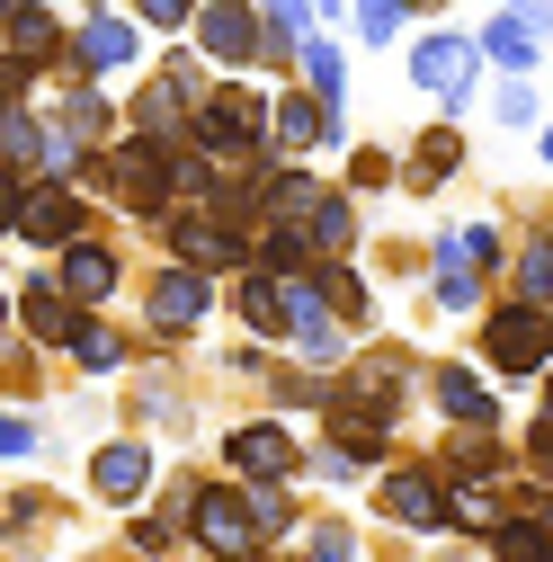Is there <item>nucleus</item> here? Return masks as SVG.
<instances>
[{"label": "nucleus", "instance_id": "1a4fd4ad", "mask_svg": "<svg viewBox=\"0 0 553 562\" xmlns=\"http://www.w3.org/2000/svg\"><path fill=\"white\" fill-rule=\"evenodd\" d=\"M196 313H205V277L196 268H161L153 277V322L161 330H196Z\"/></svg>", "mask_w": 553, "mask_h": 562}, {"label": "nucleus", "instance_id": "f257e3e1", "mask_svg": "<svg viewBox=\"0 0 553 562\" xmlns=\"http://www.w3.org/2000/svg\"><path fill=\"white\" fill-rule=\"evenodd\" d=\"M188 527H196V544L215 553V562H250V553H259V518L233 501V491H215V482L188 501Z\"/></svg>", "mask_w": 553, "mask_h": 562}, {"label": "nucleus", "instance_id": "ddd939ff", "mask_svg": "<svg viewBox=\"0 0 553 562\" xmlns=\"http://www.w3.org/2000/svg\"><path fill=\"white\" fill-rule=\"evenodd\" d=\"M19 313H27V330H36V339H54V348H72V330H81V313L63 304V286H27V295H19Z\"/></svg>", "mask_w": 553, "mask_h": 562}, {"label": "nucleus", "instance_id": "aec40b11", "mask_svg": "<svg viewBox=\"0 0 553 562\" xmlns=\"http://www.w3.org/2000/svg\"><path fill=\"white\" fill-rule=\"evenodd\" d=\"M500 562H553V527H535V518L500 527Z\"/></svg>", "mask_w": 553, "mask_h": 562}, {"label": "nucleus", "instance_id": "473e14b6", "mask_svg": "<svg viewBox=\"0 0 553 562\" xmlns=\"http://www.w3.org/2000/svg\"><path fill=\"white\" fill-rule=\"evenodd\" d=\"M313 562H358V536H349V527H321V536H313Z\"/></svg>", "mask_w": 553, "mask_h": 562}, {"label": "nucleus", "instance_id": "f704fd0d", "mask_svg": "<svg viewBox=\"0 0 553 562\" xmlns=\"http://www.w3.org/2000/svg\"><path fill=\"white\" fill-rule=\"evenodd\" d=\"M36 447V429H27V419H10V411H0V456H27Z\"/></svg>", "mask_w": 553, "mask_h": 562}, {"label": "nucleus", "instance_id": "9d476101", "mask_svg": "<svg viewBox=\"0 0 553 562\" xmlns=\"http://www.w3.org/2000/svg\"><path fill=\"white\" fill-rule=\"evenodd\" d=\"M384 509H393L402 527H438V518H447V491H438V473H393V482H384Z\"/></svg>", "mask_w": 553, "mask_h": 562}, {"label": "nucleus", "instance_id": "cd10ccee", "mask_svg": "<svg viewBox=\"0 0 553 562\" xmlns=\"http://www.w3.org/2000/svg\"><path fill=\"white\" fill-rule=\"evenodd\" d=\"M72 348H81V367H99V375L125 358V348H116V330H99V322H81V330H72Z\"/></svg>", "mask_w": 553, "mask_h": 562}, {"label": "nucleus", "instance_id": "dca6fc26", "mask_svg": "<svg viewBox=\"0 0 553 562\" xmlns=\"http://www.w3.org/2000/svg\"><path fill=\"white\" fill-rule=\"evenodd\" d=\"M81 63H90V72H125V63H134V27L125 19H90L81 27Z\"/></svg>", "mask_w": 553, "mask_h": 562}, {"label": "nucleus", "instance_id": "4be33fe9", "mask_svg": "<svg viewBox=\"0 0 553 562\" xmlns=\"http://www.w3.org/2000/svg\"><path fill=\"white\" fill-rule=\"evenodd\" d=\"M473 45H482V54H500L509 72H527V63H535V45H527V27H518V19H492V36H473Z\"/></svg>", "mask_w": 553, "mask_h": 562}, {"label": "nucleus", "instance_id": "e433bc0d", "mask_svg": "<svg viewBox=\"0 0 553 562\" xmlns=\"http://www.w3.org/2000/svg\"><path fill=\"white\" fill-rule=\"evenodd\" d=\"M535 456H544V464H553V419H544V429H535Z\"/></svg>", "mask_w": 553, "mask_h": 562}, {"label": "nucleus", "instance_id": "5701e85b", "mask_svg": "<svg viewBox=\"0 0 553 562\" xmlns=\"http://www.w3.org/2000/svg\"><path fill=\"white\" fill-rule=\"evenodd\" d=\"M402 10H410V0H358V36L366 45H393L402 36Z\"/></svg>", "mask_w": 553, "mask_h": 562}, {"label": "nucleus", "instance_id": "c9c22d12", "mask_svg": "<svg viewBox=\"0 0 553 562\" xmlns=\"http://www.w3.org/2000/svg\"><path fill=\"white\" fill-rule=\"evenodd\" d=\"M144 19L153 27H188V0H144Z\"/></svg>", "mask_w": 553, "mask_h": 562}, {"label": "nucleus", "instance_id": "6ab92c4d", "mask_svg": "<svg viewBox=\"0 0 553 562\" xmlns=\"http://www.w3.org/2000/svg\"><path fill=\"white\" fill-rule=\"evenodd\" d=\"M358 233V215H349V196H313V215H304V241H321V250H339V241H349Z\"/></svg>", "mask_w": 553, "mask_h": 562}, {"label": "nucleus", "instance_id": "f03ea898", "mask_svg": "<svg viewBox=\"0 0 553 562\" xmlns=\"http://www.w3.org/2000/svg\"><path fill=\"white\" fill-rule=\"evenodd\" d=\"M473 63H482V45H473V36L429 27V45H410V81H420L429 99H447V108H464V90H473Z\"/></svg>", "mask_w": 553, "mask_h": 562}, {"label": "nucleus", "instance_id": "bb28decb", "mask_svg": "<svg viewBox=\"0 0 553 562\" xmlns=\"http://www.w3.org/2000/svg\"><path fill=\"white\" fill-rule=\"evenodd\" d=\"M518 286H527V304H553V241H535L518 259Z\"/></svg>", "mask_w": 553, "mask_h": 562}, {"label": "nucleus", "instance_id": "0eeeda50", "mask_svg": "<svg viewBox=\"0 0 553 562\" xmlns=\"http://www.w3.org/2000/svg\"><path fill=\"white\" fill-rule=\"evenodd\" d=\"M196 36H205V54H215V63H250V54H268V36H259V19L241 10V0H215V10L196 19Z\"/></svg>", "mask_w": 553, "mask_h": 562}, {"label": "nucleus", "instance_id": "b1692460", "mask_svg": "<svg viewBox=\"0 0 553 562\" xmlns=\"http://www.w3.org/2000/svg\"><path fill=\"white\" fill-rule=\"evenodd\" d=\"M259 10L276 19V36H268V54H276V63H286V45H304V36H313V27H304V0H259Z\"/></svg>", "mask_w": 553, "mask_h": 562}, {"label": "nucleus", "instance_id": "39448f33", "mask_svg": "<svg viewBox=\"0 0 553 562\" xmlns=\"http://www.w3.org/2000/svg\"><path fill=\"white\" fill-rule=\"evenodd\" d=\"M224 464L250 473V482H276V473H295V438L276 429V419H250V429L224 438Z\"/></svg>", "mask_w": 553, "mask_h": 562}, {"label": "nucleus", "instance_id": "9b49d317", "mask_svg": "<svg viewBox=\"0 0 553 562\" xmlns=\"http://www.w3.org/2000/svg\"><path fill=\"white\" fill-rule=\"evenodd\" d=\"M0 27H10V54L27 63V72H36L45 54H54V19L36 10V0H0Z\"/></svg>", "mask_w": 553, "mask_h": 562}, {"label": "nucleus", "instance_id": "58836bf2", "mask_svg": "<svg viewBox=\"0 0 553 562\" xmlns=\"http://www.w3.org/2000/svg\"><path fill=\"white\" fill-rule=\"evenodd\" d=\"M544 161H553V134H544Z\"/></svg>", "mask_w": 553, "mask_h": 562}, {"label": "nucleus", "instance_id": "c756f323", "mask_svg": "<svg viewBox=\"0 0 553 562\" xmlns=\"http://www.w3.org/2000/svg\"><path fill=\"white\" fill-rule=\"evenodd\" d=\"M250 518H259V536H276V527L295 518V501H286V491H276V482H259V491H250Z\"/></svg>", "mask_w": 553, "mask_h": 562}, {"label": "nucleus", "instance_id": "412c9836", "mask_svg": "<svg viewBox=\"0 0 553 562\" xmlns=\"http://www.w3.org/2000/svg\"><path fill=\"white\" fill-rule=\"evenodd\" d=\"M241 313H250L268 339H286V304H276V277H250V286H241Z\"/></svg>", "mask_w": 553, "mask_h": 562}, {"label": "nucleus", "instance_id": "a878e982", "mask_svg": "<svg viewBox=\"0 0 553 562\" xmlns=\"http://www.w3.org/2000/svg\"><path fill=\"white\" fill-rule=\"evenodd\" d=\"M447 518H464V527H482V536L500 527V509H492V491H482L473 473H464V491H455V501H447Z\"/></svg>", "mask_w": 553, "mask_h": 562}, {"label": "nucleus", "instance_id": "a211bd4d", "mask_svg": "<svg viewBox=\"0 0 553 562\" xmlns=\"http://www.w3.org/2000/svg\"><path fill=\"white\" fill-rule=\"evenodd\" d=\"M438 402H447V411L464 419V429H482V419H500V402L482 393V384H473L464 367H438Z\"/></svg>", "mask_w": 553, "mask_h": 562}, {"label": "nucleus", "instance_id": "2eb2a0df", "mask_svg": "<svg viewBox=\"0 0 553 562\" xmlns=\"http://www.w3.org/2000/svg\"><path fill=\"white\" fill-rule=\"evenodd\" d=\"M268 134H276V144H330V108L321 99H286V108H268Z\"/></svg>", "mask_w": 553, "mask_h": 562}, {"label": "nucleus", "instance_id": "423d86ee", "mask_svg": "<svg viewBox=\"0 0 553 562\" xmlns=\"http://www.w3.org/2000/svg\"><path fill=\"white\" fill-rule=\"evenodd\" d=\"M108 188L134 205V215H144V205H161V196H170V161H161L153 144H125V153H108Z\"/></svg>", "mask_w": 553, "mask_h": 562}, {"label": "nucleus", "instance_id": "6e6552de", "mask_svg": "<svg viewBox=\"0 0 553 562\" xmlns=\"http://www.w3.org/2000/svg\"><path fill=\"white\" fill-rule=\"evenodd\" d=\"M19 233H27V241H45V250H72V233H81V205H72V188H27V215H19Z\"/></svg>", "mask_w": 553, "mask_h": 562}, {"label": "nucleus", "instance_id": "4c0bfd02", "mask_svg": "<svg viewBox=\"0 0 553 562\" xmlns=\"http://www.w3.org/2000/svg\"><path fill=\"white\" fill-rule=\"evenodd\" d=\"M0 330H10V304H0Z\"/></svg>", "mask_w": 553, "mask_h": 562}, {"label": "nucleus", "instance_id": "72a5a7b5", "mask_svg": "<svg viewBox=\"0 0 553 562\" xmlns=\"http://www.w3.org/2000/svg\"><path fill=\"white\" fill-rule=\"evenodd\" d=\"M438 304H455V313L473 304V268H447V277H438Z\"/></svg>", "mask_w": 553, "mask_h": 562}, {"label": "nucleus", "instance_id": "7ed1b4c3", "mask_svg": "<svg viewBox=\"0 0 553 562\" xmlns=\"http://www.w3.org/2000/svg\"><path fill=\"white\" fill-rule=\"evenodd\" d=\"M482 358H492L500 375H535V367L553 358V322H544L535 304H509V313H492V330H482Z\"/></svg>", "mask_w": 553, "mask_h": 562}, {"label": "nucleus", "instance_id": "2f4dec72", "mask_svg": "<svg viewBox=\"0 0 553 562\" xmlns=\"http://www.w3.org/2000/svg\"><path fill=\"white\" fill-rule=\"evenodd\" d=\"M455 153H464L455 134H429V144H420V179H447V170H455Z\"/></svg>", "mask_w": 553, "mask_h": 562}, {"label": "nucleus", "instance_id": "f3484780", "mask_svg": "<svg viewBox=\"0 0 553 562\" xmlns=\"http://www.w3.org/2000/svg\"><path fill=\"white\" fill-rule=\"evenodd\" d=\"M144 482H153V456L144 447H99V491H108V501H134Z\"/></svg>", "mask_w": 553, "mask_h": 562}, {"label": "nucleus", "instance_id": "4468645a", "mask_svg": "<svg viewBox=\"0 0 553 562\" xmlns=\"http://www.w3.org/2000/svg\"><path fill=\"white\" fill-rule=\"evenodd\" d=\"M188 99H196V72H188V63H170V72L153 81V99H144V108H134V116H144V134H170Z\"/></svg>", "mask_w": 553, "mask_h": 562}, {"label": "nucleus", "instance_id": "393cba45", "mask_svg": "<svg viewBox=\"0 0 553 562\" xmlns=\"http://www.w3.org/2000/svg\"><path fill=\"white\" fill-rule=\"evenodd\" d=\"M295 54H304V72H313V90H321V108H330V90H339V45H330V36H304Z\"/></svg>", "mask_w": 553, "mask_h": 562}, {"label": "nucleus", "instance_id": "f8f14e48", "mask_svg": "<svg viewBox=\"0 0 553 562\" xmlns=\"http://www.w3.org/2000/svg\"><path fill=\"white\" fill-rule=\"evenodd\" d=\"M116 286V259L99 250V241H72V250H63V295H81V304H99Z\"/></svg>", "mask_w": 553, "mask_h": 562}, {"label": "nucleus", "instance_id": "c85d7f7f", "mask_svg": "<svg viewBox=\"0 0 553 562\" xmlns=\"http://www.w3.org/2000/svg\"><path fill=\"white\" fill-rule=\"evenodd\" d=\"M0 153H10V161H27V153H45V134H36L19 108H0Z\"/></svg>", "mask_w": 553, "mask_h": 562}, {"label": "nucleus", "instance_id": "20e7f679", "mask_svg": "<svg viewBox=\"0 0 553 562\" xmlns=\"http://www.w3.org/2000/svg\"><path fill=\"white\" fill-rule=\"evenodd\" d=\"M196 134H205V153H224V161H241L259 134H268V99H250V90H224V99H205L196 108Z\"/></svg>", "mask_w": 553, "mask_h": 562}, {"label": "nucleus", "instance_id": "7c9ffc66", "mask_svg": "<svg viewBox=\"0 0 553 562\" xmlns=\"http://www.w3.org/2000/svg\"><path fill=\"white\" fill-rule=\"evenodd\" d=\"M19 215H27V179L0 161V233H19Z\"/></svg>", "mask_w": 553, "mask_h": 562}]
</instances>
